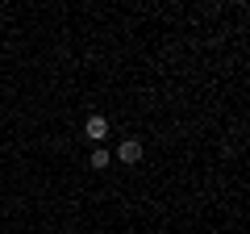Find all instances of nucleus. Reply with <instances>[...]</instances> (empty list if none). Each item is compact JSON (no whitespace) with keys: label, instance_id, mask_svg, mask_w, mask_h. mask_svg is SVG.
I'll list each match as a JSON object with an SVG mask.
<instances>
[{"label":"nucleus","instance_id":"1","mask_svg":"<svg viewBox=\"0 0 250 234\" xmlns=\"http://www.w3.org/2000/svg\"><path fill=\"white\" fill-rule=\"evenodd\" d=\"M117 159H121V163H138V159H142V142H138V138H125L121 151H117Z\"/></svg>","mask_w":250,"mask_h":234},{"label":"nucleus","instance_id":"2","mask_svg":"<svg viewBox=\"0 0 250 234\" xmlns=\"http://www.w3.org/2000/svg\"><path fill=\"white\" fill-rule=\"evenodd\" d=\"M83 130H88V138H92V142H100V138L108 134V121H104L100 113H92V117H88V126H83Z\"/></svg>","mask_w":250,"mask_h":234},{"label":"nucleus","instance_id":"3","mask_svg":"<svg viewBox=\"0 0 250 234\" xmlns=\"http://www.w3.org/2000/svg\"><path fill=\"white\" fill-rule=\"evenodd\" d=\"M92 167H108V151H92Z\"/></svg>","mask_w":250,"mask_h":234}]
</instances>
